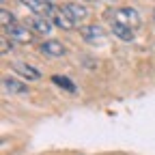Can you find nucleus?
Returning a JSON list of instances; mask_svg holds the SVG:
<instances>
[{
  "label": "nucleus",
  "mask_w": 155,
  "mask_h": 155,
  "mask_svg": "<svg viewBox=\"0 0 155 155\" xmlns=\"http://www.w3.org/2000/svg\"><path fill=\"white\" fill-rule=\"evenodd\" d=\"M106 15H108V19H112V24L127 26V28H131L134 32L140 28V15H138V11L131 9V7H121V9H114V11H108Z\"/></svg>",
  "instance_id": "1"
},
{
  "label": "nucleus",
  "mask_w": 155,
  "mask_h": 155,
  "mask_svg": "<svg viewBox=\"0 0 155 155\" xmlns=\"http://www.w3.org/2000/svg\"><path fill=\"white\" fill-rule=\"evenodd\" d=\"M26 26L32 32H37V35H50L54 24L50 22V17H45V15H30L26 19Z\"/></svg>",
  "instance_id": "2"
},
{
  "label": "nucleus",
  "mask_w": 155,
  "mask_h": 155,
  "mask_svg": "<svg viewBox=\"0 0 155 155\" xmlns=\"http://www.w3.org/2000/svg\"><path fill=\"white\" fill-rule=\"evenodd\" d=\"M7 30V35L11 37V41H15V43H30L32 41V30L28 28V26H22V24H13V26H9V28H5Z\"/></svg>",
  "instance_id": "3"
},
{
  "label": "nucleus",
  "mask_w": 155,
  "mask_h": 155,
  "mask_svg": "<svg viewBox=\"0 0 155 155\" xmlns=\"http://www.w3.org/2000/svg\"><path fill=\"white\" fill-rule=\"evenodd\" d=\"M63 11L67 13V17L73 24H80V22H84V19L88 17V9L84 5H80V2H67L63 7Z\"/></svg>",
  "instance_id": "4"
},
{
  "label": "nucleus",
  "mask_w": 155,
  "mask_h": 155,
  "mask_svg": "<svg viewBox=\"0 0 155 155\" xmlns=\"http://www.w3.org/2000/svg\"><path fill=\"white\" fill-rule=\"evenodd\" d=\"M2 88L9 95H28V86L24 82H19L17 78H11V75L2 78Z\"/></svg>",
  "instance_id": "5"
},
{
  "label": "nucleus",
  "mask_w": 155,
  "mask_h": 155,
  "mask_svg": "<svg viewBox=\"0 0 155 155\" xmlns=\"http://www.w3.org/2000/svg\"><path fill=\"white\" fill-rule=\"evenodd\" d=\"M24 7H28L32 11V15H45L50 17V13L54 11V7L50 2H45V0H19Z\"/></svg>",
  "instance_id": "6"
},
{
  "label": "nucleus",
  "mask_w": 155,
  "mask_h": 155,
  "mask_svg": "<svg viewBox=\"0 0 155 155\" xmlns=\"http://www.w3.org/2000/svg\"><path fill=\"white\" fill-rule=\"evenodd\" d=\"M13 71L15 73H19L22 78H26V80H39L41 78V73H39V69H35L32 65H28V63H22V61H17L15 65H13Z\"/></svg>",
  "instance_id": "7"
},
{
  "label": "nucleus",
  "mask_w": 155,
  "mask_h": 155,
  "mask_svg": "<svg viewBox=\"0 0 155 155\" xmlns=\"http://www.w3.org/2000/svg\"><path fill=\"white\" fill-rule=\"evenodd\" d=\"M50 22H52V24H56L58 28H65V30H71V28L75 26L71 19L67 17V13H65L63 9H54V11L50 13Z\"/></svg>",
  "instance_id": "8"
},
{
  "label": "nucleus",
  "mask_w": 155,
  "mask_h": 155,
  "mask_svg": "<svg viewBox=\"0 0 155 155\" xmlns=\"http://www.w3.org/2000/svg\"><path fill=\"white\" fill-rule=\"evenodd\" d=\"M41 52H43L45 56H54V58H58V56H63V54H65V45H63L61 41H56V39H48V41L41 43Z\"/></svg>",
  "instance_id": "9"
},
{
  "label": "nucleus",
  "mask_w": 155,
  "mask_h": 155,
  "mask_svg": "<svg viewBox=\"0 0 155 155\" xmlns=\"http://www.w3.org/2000/svg\"><path fill=\"white\" fill-rule=\"evenodd\" d=\"M80 35L86 39V41H104V37H106V32H104V28L101 26H97V24H91V26H82L80 28Z\"/></svg>",
  "instance_id": "10"
},
{
  "label": "nucleus",
  "mask_w": 155,
  "mask_h": 155,
  "mask_svg": "<svg viewBox=\"0 0 155 155\" xmlns=\"http://www.w3.org/2000/svg\"><path fill=\"white\" fill-rule=\"evenodd\" d=\"M112 35L123 39V41H131L134 39V30L127 28V26H121V24H112Z\"/></svg>",
  "instance_id": "11"
},
{
  "label": "nucleus",
  "mask_w": 155,
  "mask_h": 155,
  "mask_svg": "<svg viewBox=\"0 0 155 155\" xmlns=\"http://www.w3.org/2000/svg\"><path fill=\"white\" fill-rule=\"evenodd\" d=\"M0 22H2V28H9L15 24V17L9 9H0Z\"/></svg>",
  "instance_id": "12"
},
{
  "label": "nucleus",
  "mask_w": 155,
  "mask_h": 155,
  "mask_svg": "<svg viewBox=\"0 0 155 155\" xmlns=\"http://www.w3.org/2000/svg\"><path fill=\"white\" fill-rule=\"evenodd\" d=\"M52 80H54V84H58V86H63V88H67L69 93H73L75 91V86L67 80V78L65 75H52Z\"/></svg>",
  "instance_id": "13"
},
{
  "label": "nucleus",
  "mask_w": 155,
  "mask_h": 155,
  "mask_svg": "<svg viewBox=\"0 0 155 155\" xmlns=\"http://www.w3.org/2000/svg\"><path fill=\"white\" fill-rule=\"evenodd\" d=\"M0 43H2V54H9V41L2 37V41H0Z\"/></svg>",
  "instance_id": "14"
},
{
  "label": "nucleus",
  "mask_w": 155,
  "mask_h": 155,
  "mask_svg": "<svg viewBox=\"0 0 155 155\" xmlns=\"http://www.w3.org/2000/svg\"><path fill=\"white\" fill-rule=\"evenodd\" d=\"M45 2H50V5H52V2H54V0H45Z\"/></svg>",
  "instance_id": "15"
},
{
  "label": "nucleus",
  "mask_w": 155,
  "mask_h": 155,
  "mask_svg": "<svg viewBox=\"0 0 155 155\" xmlns=\"http://www.w3.org/2000/svg\"><path fill=\"white\" fill-rule=\"evenodd\" d=\"M153 19H155V11H153Z\"/></svg>",
  "instance_id": "16"
},
{
  "label": "nucleus",
  "mask_w": 155,
  "mask_h": 155,
  "mask_svg": "<svg viewBox=\"0 0 155 155\" xmlns=\"http://www.w3.org/2000/svg\"><path fill=\"white\" fill-rule=\"evenodd\" d=\"M91 2H95V0H91Z\"/></svg>",
  "instance_id": "17"
}]
</instances>
